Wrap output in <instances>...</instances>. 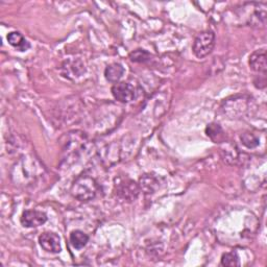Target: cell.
Segmentation results:
<instances>
[{"mask_svg":"<svg viewBox=\"0 0 267 267\" xmlns=\"http://www.w3.org/2000/svg\"><path fill=\"white\" fill-rule=\"evenodd\" d=\"M99 192V185L88 174H80L71 186V194L79 201H90L96 198Z\"/></svg>","mask_w":267,"mask_h":267,"instance_id":"1","label":"cell"},{"mask_svg":"<svg viewBox=\"0 0 267 267\" xmlns=\"http://www.w3.org/2000/svg\"><path fill=\"white\" fill-rule=\"evenodd\" d=\"M215 46V35L211 30L201 32L194 39L192 51L194 56L199 59L208 57Z\"/></svg>","mask_w":267,"mask_h":267,"instance_id":"2","label":"cell"},{"mask_svg":"<svg viewBox=\"0 0 267 267\" xmlns=\"http://www.w3.org/2000/svg\"><path fill=\"white\" fill-rule=\"evenodd\" d=\"M139 193H140L139 185L132 180L126 179L116 184L117 197L123 200L134 201L139 197Z\"/></svg>","mask_w":267,"mask_h":267,"instance_id":"3","label":"cell"},{"mask_svg":"<svg viewBox=\"0 0 267 267\" xmlns=\"http://www.w3.org/2000/svg\"><path fill=\"white\" fill-rule=\"evenodd\" d=\"M112 94L114 98L122 104H128L136 97V90L129 83L121 81V83H116L112 87Z\"/></svg>","mask_w":267,"mask_h":267,"instance_id":"4","label":"cell"},{"mask_svg":"<svg viewBox=\"0 0 267 267\" xmlns=\"http://www.w3.org/2000/svg\"><path fill=\"white\" fill-rule=\"evenodd\" d=\"M22 225L25 228H38L47 221V215L38 210H26L21 215Z\"/></svg>","mask_w":267,"mask_h":267,"instance_id":"5","label":"cell"},{"mask_svg":"<svg viewBox=\"0 0 267 267\" xmlns=\"http://www.w3.org/2000/svg\"><path fill=\"white\" fill-rule=\"evenodd\" d=\"M39 243L45 252L53 253V254H59L62 251L61 246V239L59 235L51 233V232H45L39 237Z\"/></svg>","mask_w":267,"mask_h":267,"instance_id":"6","label":"cell"},{"mask_svg":"<svg viewBox=\"0 0 267 267\" xmlns=\"http://www.w3.org/2000/svg\"><path fill=\"white\" fill-rule=\"evenodd\" d=\"M250 67L255 72L265 74L267 70V61H266V50L265 48L256 50L250 56L249 61Z\"/></svg>","mask_w":267,"mask_h":267,"instance_id":"7","label":"cell"},{"mask_svg":"<svg viewBox=\"0 0 267 267\" xmlns=\"http://www.w3.org/2000/svg\"><path fill=\"white\" fill-rule=\"evenodd\" d=\"M159 179L153 174H144L140 179V190H143L145 193H153L159 189Z\"/></svg>","mask_w":267,"mask_h":267,"instance_id":"8","label":"cell"},{"mask_svg":"<svg viewBox=\"0 0 267 267\" xmlns=\"http://www.w3.org/2000/svg\"><path fill=\"white\" fill-rule=\"evenodd\" d=\"M6 39H7V42L19 51H26L30 47L28 41L19 32L9 33Z\"/></svg>","mask_w":267,"mask_h":267,"instance_id":"9","label":"cell"},{"mask_svg":"<svg viewBox=\"0 0 267 267\" xmlns=\"http://www.w3.org/2000/svg\"><path fill=\"white\" fill-rule=\"evenodd\" d=\"M125 74V68L122 65L114 63L109 65L105 70V76L110 83H118V80Z\"/></svg>","mask_w":267,"mask_h":267,"instance_id":"10","label":"cell"},{"mask_svg":"<svg viewBox=\"0 0 267 267\" xmlns=\"http://www.w3.org/2000/svg\"><path fill=\"white\" fill-rule=\"evenodd\" d=\"M89 241V236L84 233L83 231L75 230L73 232H71L70 234V242L72 244V246L76 250L83 249L84 246L87 245Z\"/></svg>","mask_w":267,"mask_h":267,"instance_id":"11","label":"cell"},{"mask_svg":"<svg viewBox=\"0 0 267 267\" xmlns=\"http://www.w3.org/2000/svg\"><path fill=\"white\" fill-rule=\"evenodd\" d=\"M207 136L211 138L215 143L220 142L221 139H223V131L219 125L216 123H211L206 129Z\"/></svg>","mask_w":267,"mask_h":267,"instance_id":"12","label":"cell"},{"mask_svg":"<svg viewBox=\"0 0 267 267\" xmlns=\"http://www.w3.org/2000/svg\"><path fill=\"white\" fill-rule=\"evenodd\" d=\"M240 140L242 142V144L248 147V148H255L259 145V138L257 137L255 134L245 132L240 136Z\"/></svg>","mask_w":267,"mask_h":267,"instance_id":"13","label":"cell"},{"mask_svg":"<svg viewBox=\"0 0 267 267\" xmlns=\"http://www.w3.org/2000/svg\"><path fill=\"white\" fill-rule=\"evenodd\" d=\"M130 59L134 63H145L150 60V54L144 49H137L130 55Z\"/></svg>","mask_w":267,"mask_h":267,"instance_id":"14","label":"cell"},{"mask_svg":"<svg viewBox=\"0 0 267 267\" xmlns=\"http://www.w3.org/2000/svg\"><path fill=\"white\" fill-rule=\"evenodd\" d=\"M221 265L223 266H239V258L236 253H227L221 257Z\"/></svg>","mask_w":267,"mask_h":267,"instance_id":"15","label":"cell"},{"mask_svg":"<svg viewBox=\"0 0 267 267\" xmlns=\"http://www.w3.org/2000/svg\"><path fill=\"white\" fill-rule=\"evenodd\" d=\"M255 86L258 88V89H264L266 87V78H265V74L262 75L261 78H258V79H255L254 81Z\"/></svg>","mask_w":267,"mask_h":267,"instance_id":"16","label":"cell"}]
</instances>
